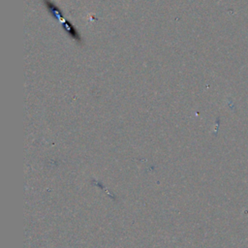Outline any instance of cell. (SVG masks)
<instances>
[{"mask_svg": "<svg viewBox=\"0 0 248 248\" xmlns=\"http://www.w3.org/2000/svg\"><path fill=\"white\" fill-rule=\"evenodd\" d=\"M44 3L46 5V7L48 9L49 13L58 20H63V16H62V12L60 11V9L51 1L49 0H44ZM64 21V20H63Z\"/></svg>", "mask_w": 248, "mask_h": 248, "instance_id": "6da1fadb", "label": "cell"}, {"mask_svg": "<svg viewBox=\"0 0 248 248\" xmlns=\"http://www.w3.org/2000/svg\"><path fill=\"white\" fill-rule=\"evenodd\" d=\"M63 28L65 29V31L69 34V36H71L73 39H75L76 41H80V37L78 35V32L77 31V29L72 25L71 22L64 20L63 21Z\"/></svg>", "mask_w": 248, "mask_h": 248, "instance_id": "7a4b0ae2", "label": "cell"}]
</instances>
